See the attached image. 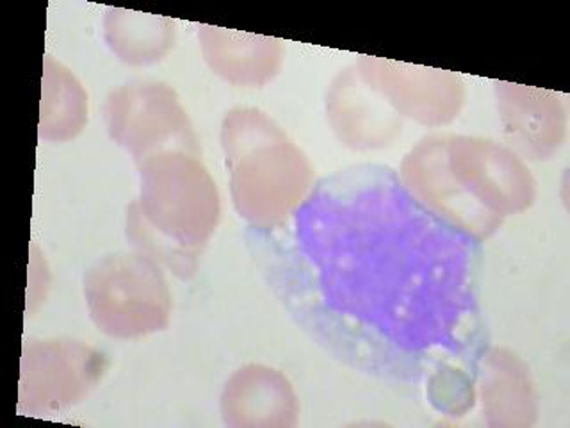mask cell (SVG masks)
Wrapping results in <instances>:
<instances>
[{
	"mask_svg": "<svg viewBox=\"0 0 570 428\" xmlns=\"http://www.w3.org/2000/svg\"><path fill=\"white\" fill-rule=\"evenodd\" d=\"M403 175L428 213L476 243L537 198V183L524 159L478 136H428L410 152Z\"/></svg>",
	"mask_w": 570,
	"mask_h": 428,
	"instance_id": "cell-1",
	"label": "cell"
},
{
	"mask_svg": "<svg viewBox=\"0 0 570 428\" xmlns=\"http://www.w3.org/2000/svg\"><path fill=\"white\" fill-rule=\"evenodd\" d=\"M234 115L227 127V147L237 205L249 218H278L307 186V163L257 113Z\"/></svg>",
	"mask_w": 570,
	"mask_h": 428,
	"instance_id": "cell-2",
	"label": "cell"
},
{
	"mask_svg": "<svg viewBox=\"0 0 570 428\" xmlns=\"http://www.w3.org/2000/svg\"><path fill=\"white\" fill-rule=\"evenodd\" d=\"M495 95L508 148L521 159H551L567 136L561 98L548 89L512 82H495Z\"/></svg>",
	"mask_w": 570,
	"mask_h": 428,
	"instance_id": "cell-3",
	"label": "cell"
},
{
	"mask_svg": "<svg viewBox=\"0 0 570 428\" xmlns=\"http://www.w3.org/2000/svg\"><path fill=\"white\" fill-rule=\"evenodd\" d=\"M380 82L383 94L394 106L419 124L439 127L460 115L465 103V86L459 76L435 68L405 67L394 62H380Z\"/></svg>",
	"mask_w": 570,
	"mask_h": 428,
	"instance_id": "cell-4",
	"label": "cell"
},
{
	"mask_svg": "<svg viewBox=\"0 0 570 428\" xmlns=\"http://www.w3.org/2000/svg\"><path fill=\"white\" fill-rule=\"evenodd\" d=\"M478 389L489 427H530L537 421L530 370L507 348H492L481 359Z\"/></svg>",
	"mask_w": 570,
	"mask_h": 428,
	"instance_id": "cell-5",
	"label": "cell"
}]
</instances>
